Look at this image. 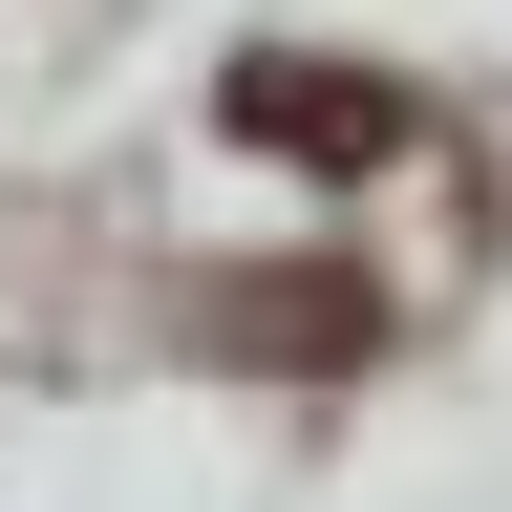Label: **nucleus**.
Wrapping results in <instances>:
<instances>
[{
	"label": "nucleus",
	"mask_w": 512,
	"mask_h": 512,
	"mask_svg": "<svg viewBox=\"0 0 512 512\" xmlns=\"http://www.w3.org/2000/svg\"><path fill=\"white\" fill-rule=\"evenodd\" d=\"M192 342H214V363H278V384H342V363H384V278H342V256H299V278H214Z\"/></svg>",
	"instance_id": "nucleus-1"
},
{
	"label": "nucleus",
	"mask_w": 512,
	"mask_h": 512,
	"mask_svg": "<svg viewBox=\"0 0 512 512\" xmlns=\"http://www.w3.org/2000/svg\"><path fill=\"white\" fill-rule=\"evenodd\" d=\"M235 150H299V171H406L427 150V107L406 86H363V64H235Z\"/></svg>",
	"instance_id": "nucleus-2"
}]
</instances>
